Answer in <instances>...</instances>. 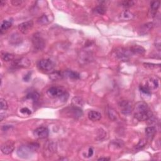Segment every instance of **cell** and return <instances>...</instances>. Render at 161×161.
Segmentation results:
<instances>
[{"instance_id": "cell-1", "label": "cell", "mask_w": 161, "mask_h": 161, "mask_svg": "<svg viewBox=\"0 0 161 161\" xmlns=\"http://www.w3.org/2000/svg\"><path fill=\"white\" fill-rule=\"evenodd\" d=\"M134 117L138 121H147L152 117V111L145 102H138L134 106Z\"/></svg>"}, {"instance_id": "cell-2", "label": "cell", "mask_w": 161, "mask_h": 161, "mask_svg": "<svg viewBox=\"0 0 161 161\" xmlns=\"http://www.w3.org/2000/svg\"><path fill=\"white\" fill-rule=\"evenodd\" d=\"M39 147V145L37 143H31L27 145V146H23L17 150V154L18 156L21 158L27 159L31 157L35 151H36Z\"/></svg>"}, {"instance_id": "cell-3", "label": "cell", "mask_w": 161, "mask_h": 161, "mask_svg": "<svg viewBox=\"0 0 161 161\" xmlns=\"http://www.w3.org/2000/svg\"><path fill=\"white\" fill-rule=\"evenodd\" d=\"M47 93L52 98H62L66 100L68 98L67 93L62 87H51L47 91Z\"/></svg>"}, {"instance_id": "cell-4", "label": "cell", "mask_w": 161, "mask_h": 161, "mask_svg": "<svg viewBox=\"0 0 161 161\" xmlns=\"http://www.w3.org/2000/svg\"><path fill=\"white\" fill-rule=\"evenodd\" d=\"M140 86L147 88L151 91L157 89V88L159 87V81L155 77H148L143 80Z\"/></svg>"}, {"instance_id": "cell-5", "label": "cell", "mask_w": 161, "mask_h": 161, "mask_svg": "<svg viewBox=\"0 0 161 161\" xmlns=\"http://www.w3.org/2000/svg\"><path fill=\"white\" fill-rule=\"evenodd\" d=\"M38 67L40 70L45 72L52 71L55 67V64L52 61L49 59H42L39 61L37 64Z\"/></svg>"}, {"instance_id": "cell-6", "label": "cell", "mask_w": 161, "mask_h": 161, "mask_svg": "<svg viewBox=\"0 0 161 161\" xmlns=\"http://www.w3.org/2000/svg\"><path fill=\"white\" fill-rule=\"evenodd\" d=\"M118 106L121 112L124 115L130 114L133 109L132 103L128 100L120 101L118 103Z\"/></svg>"}, {"instance_id": "cell-7", "label": "cell", "mask_w": 161, "mask_h": 161, "mask_svg": "<svg viewBox=\"0 0 161 161\" xmlns=\"http://www.w3.org/2000/svg\"><path fill=\"white\" fill-rule=\"evenodd\" d=\"M130 50H128L124 48H118L115 50V53L117 57L121 60L122 61H128L130 59Z\"/></svg>"}, {"instance_id": "cell-8", "label": "cell", "mask_w": 161, "mask_h": 161, "mask_svg": "<svg viewBox=\"0 0 161 161\" xmlns=\"http://www.w3.org/2000/svg\"><path fill=\"white\" fill-rule=\"evenodd\" d=\"M15 149V143L13 141L8 140L1 145V150L5 155H9Z\"/></svg>"}, {"instance_id": "cell-9", "label": "cell", "mask_w": 161, "mask_h": 161, "mask_svg": "<svg viewBox=\"0 0 161 161\" xmlns=\"http://www.w3.org/2000/svg\"><path fill=\"white\" fill-rule=\"evenodd\" d=\"M33 45L35 50H42L44 47L45 45V41L41 37L40 35H35L32 39Z\"/></svg>"}, {"instance_id": "cell-10", "label": "cell", "mask_w": 161, "mask_h": 161, "mask_svg": "<svg viewBox=\"0 0 161 161\" xmlns=\"http://www.w3.org/2000/svg\"><path fill=\"white\" fill-rule=\"evenodd\" d=\"M31 62L26 57L21 58L17 60H13L12 61L11 64L14 67H28L30 65Z\"/></svg>"}, {"instance_id": "cell-11", "label": "cell", "mask_w": 161, "mask_h": 161, "mask_svg": "<svg viewBox=\"0 0 161 161\" xmlns=\"http://www.w3.org/2000/svg\"><path fill=\"white\" fill-rule=\"evenodd\" d=\"M33 135L37 138H40V139L45 138L49 135V130L46 127H40L34 130Z\"/></svg>"}, {"instance_id": "cell-12", "label": "cell", "mask_w": 161, "mask_h": 161, "mask_svg": "<svg viewBox=\"0 0 161 161\" xmlns=\"http://www.w3.org/2000/svg\"><path fill=\"white\" fill-rule=\"evenodd\" d=\"M33 27V22L32 21H25L18 25V29L22 33L27 34L32 29Z\"/></svg>"}, {"instance_id": "cell-13", "label": "cell", "mask_w": 161, "mask_h": 161, "mask_svg": "<svg viewBox=\"0 0 161 161\" xmlns=\"http://www.w3.org/2000/svg\"><path fill=\"white\" fill-rule=\"evenodd\" d=\"M130 52H131V53H134V54L143 55L146 52V50H145L143 47L138 45H135L130 47Z\"/></svg>"}, {"instance_id": "cell-14", "label": "cell", "mask_w": 161, "mask_h": 161, "mask_svg": "<svg viewBox=\"0 0 161 161\" xmlns=\"http://www.w3.org/2000/svg\"><path fill=\"white\" fill-rule=\"evenodd\" d=\"M160 1H152L150 3V15L151 17H154L156 15L157 9L159 8Z\"/></svg>"}, {"instance_id": "cell-15", "label": "cell", "mask_w": 161, "mask_h": 161, "mask_svg": "<svg viewBox=\"0 0 161 161\" xmlns=\"http://www.w3.org/2000/svg\"><path fill=\"white\" fill-rule=\"evenodd\" d=\"M88 118L91 121H98L102 118V114L100 112L96 111H90L88 113Z\"/></svg>"}, {"instance_id": "cell-16", "label": "cell", "mask_w": 161, "mask_h": 161, "mask_svg": "<svg viewBox=\"0 0 161 161\" xmlns=\"http://www.w3.org/2000/svg\"><path fill=\"white\" fill-rule=\"evenodd\" d=\"M134 15L132 13L128 10H125L120 15V18L123 20H130L134 18Z\"/></svg>"}, {"instance_id": "cell-17", "label": "cell", "mask_w": 161, "mask_h": 161, "mask_svg": "<svg viewBox=\"0 0 161 161\" xmlns=\"http://www.w3.org/2000/svg\"><path fill=\"white\" fill-rule=\"evenodd\" d=\"M154 27V24L152 23H147L146 24L143 25V26H142L140 28V34L145 35L148 32L152 29Z\"/></svg>"}, {"instance_id": "cell-18", "label": "cell", "mask_w": 161, "mask_h": 161, "mask_svg": "<svg viewBox=\"0 0 161 161\" xmlns=\"http://www.w3.org/2000/svg\"><path fill=\"white\" fill-rule=\"evenodd\" d=\"M107 114H108V117L110 120L113 121L116 120L118 117V114L115 110L112 107H108L107 108Z\"/></svg>"}, {"instance_id": "cell-19", "label": "cell", "mask_w": 161, "mask_h": 161, "mask_svg": "<svg viewBox=\"0 0 161 161\" xmlns=\"http://www.w3.org/2000/svg\"><path fill=\"white\" fill-rule=\"evenodd\" d=\"M65 75L72 79H79L80 78V75L77 72L72 71L71 70H67L65 72Z\"/></svg>"}, {"instance_id": "cell-20", "label": "cell", "mask_w": 161, "mask_h": 161, "mask_svg": "<svg viewBox=\"0 0 161 161\" xmlns=\"http://www.w3.org/2000/svg\"><path fill=\"white\" fill-rule=\"evenodd\" d=\"M72 105L75 107L80 108L84 105V101L79 97H75L72 99Z\"/></svg>"}, {"instance_id": "cell-21", "label": "cell", "mask_w": 161, "mask_h": 161, "mask_svg": "<svg viewBox=\"0 0 161 161\" xmlns=\"http://www.w3.org/2000/svg\"><path fill=\"white\" fill-rule=\"evenodd\" d=\"M12 23L11 21H4L1 25V28H0V32L1 33H3L5 32V31L8 30L9 28L11 27Z\"/></svg>"}, {"instance_id": "cell-22", "label": "cell", "mask_w": 161, "mask_h": 161, "mask_svg": "<svg viewBox=\"0 0 161 161\" xmlns=\"http://www.w3.org/2000/svg\"><path fill=\"white\" fill-rule=\"evenodd\" d=\"M63 76H64V74H62L61 72L56 71L52 72V73L50 75V78L53 81H56L58 79H61Z\"/></svg>"}, {"instance_id": "cell-23", "label": "cell", "mask_w": 161, "mask_h": 161, "mask_svg": "<svg viewBox=\"0 0 161 161\" xmlns=\"http://www.w3.org/2000/svg\"><path fill=\"white\" fill-rule=\"evenodd\" d=\"M39 94L37 92H31L28 93L27 96V98L28 99L33 100V102H36L39 98Z\"/></svg>"}, {"instance_id": "cell-24", "label": "cell", "mask_w": 161, "mask_h": 161, "mask_svg": "<svg viewBox=\"0 0 161 161\" xmlns=\"http://www.w3.org/2000/svg\"><path fill=\"white\" fill-rule=\"evenodd\" d=\"M21 40V37L19 35L18 33H15L14 35H12L10 39V42L13 44H17L20 43Z\"/></svg>"}, {"instance_id": "cell-25", "label": "cell", "mask_w": 161, "mask_h": 161, "mask_svg": "<svg viewBox=\"0 0 161 161\" xmlns=\"http://www.w3.org/2000/svg\"><path fill=\"white\" fill-rule=\"evenodd\" d=\"M2 59L3 61L6 62L13 61L14 59V55L11 54V53H4L2 54Z\"/></svg>"}, {"instance_id": "cell-26", "label": "cell", "mask_w": 161, "mask_h": 161, "mask_svg": "<svg viewBox=\"0 0 161 161\" xmlns=\"http://www.w3.org/2000/svg\"><path fill=\"white\" fill-rule=\"evenodd\" d=\"M156 128L154 127H149L146 128V134L148 137H152L156 133Z\"/></svg>"}, {"instance_id": "cell-27", "label": "cell", "mask_w": 161, "mask_h": 161, "mask_svg": "<svg viewBox=\"0 0 161 161\" xmlns=\"http://www.w3.org/2000/svg\"><path fill=\"white\" fill-rule=\"evenodd\" d=\"M94 11L96 12L97 13H98L100 15H104L106 11V8L105 6L101 5L100 6L96 7V8L94 9Z\"/></svg>"}, {"instance_id": "cell-28", "label": "cell", "mask_w": 161, "mask_h": 161, "mask_svg": "<svg viewBox=\"0 0 161 161\" xmlns=\"http://www.w3.org/2000/svg\"><path fill=\"white\" fill-rule=\"evenodd\" d=\"M135 2L132 0H128V1H123L121 2L122 6L125 8H130L135 5Z\"/></svg>"}, {"instance_id": "cell-29", "label": "cell", "mask_w": 161, "mask_h": 161, "mask_svg": "<svg viewBox=\"0 0 161 161\" xmlns=\"http://www.w3.org/2000/svg\"><path fill=\"white\" fill-rule=\"evenodd\" d=\"M147 142L145 139H142L139 141V142L137 145L136 147H135V150H140L142 149L143 147H145V146L146 145Z\"/></svg>"}, {"instance_id": "cell-30", "label": "cell", "mask_w": 161, "mask_h": 161, "mask_svg": "<svg viewBox=\"0 0 161 161\" xmlns=\"http://www.w3.org/2000/svg\"><path fill=\"white\" fill-rule=\"evenodd\" d=\"M38 21H39V23L40 24L45 25V24H47V23H49V19H48V18H47L46 15H43V16H42V17L39 18Z\"/></svg>"}, {"instance_id": "cell-31", "label": "cell", "mask_w": 161, "mask_h": 161, "mask_svg": "<svg viewBox=\"0 0 161 161\" xmlns=\"http://www.w3.org/2000/svg\"><path fill=\"white\" fill-rule=\"evenodd\" d=\"M0 102H1V110H6L8 108V103L6 102V101L4 99L1 98L0 100Z\"/></svg>"}, {"instance_id": "cell-32", "label": "cell", "mask_w": 161, "mask_h": 161, "mask_svg": "<svg viewBox=\"0 0 161 161\" xmlns=\"http://www.w3.org/2000/svg\"><path fill=\"white\" fill-rule=\"evenodd\" d=\"M20 112L21 113H23V115H29L31 113V110L28 109V108H21V110H20Z\"/></svg>"}, {"instance_id": "cell-33", "label": "cell", "mask_w": 161, "mask_h": 161, "mask_svg": "<svg viewBox=\"0 0 161 161\" xmlns=\"http://www.w3.org/2000/svg\"><path fill=\"white\" fill-rule=\"evenodd\" d=\"M144 65L145 67L148 68V69H154L157 68V65L154 64H150V63H144Z\"/></svg>"}, {"instance_id": "cell-34", "label": "cell", "mask_w": 161, "mask_h": 161, "mask_svg": "<svg viewBox=\"0 0 161 161\" xmlns=\"http://www.w3.org/2000/svg\"><path fill=\"white\" fill-rule=\"evenodd\" d=\"M93 155V148L90 147L89 149H88V153H87L86 157H90L92 156Z\"/></svg>"}, {"instance_id": "cell-35", "label": "cell", "mask_w": 161, "mask_h": 161, "mask_svg": "<svg viewBox=\"0 0 161 161\" xmlns=\"http://www.w3.org/2000/svg\"><path fill=\"white\" fill-rule=\"evenodd\" d=\"M11 3L14 6H19L21 4L22 1H20V0H13Z\"/></svg>"}, {"instance_id": "cell-36", "label": "cell", "mask_w": 161, "mask_h": 161, "mask_svg": "<svg viewBox=\"0 0 161 161\" xmlns=\"http://www.w3.org/2000/svg\"><path fill=\"white\" fill-rule=\"evenodd\" d=\"M30 78V74L28 73V74L25 75V77L23 78V79L25 80V81H28V80H29Z\"/></svg>"}, {"instance_id": "cell-37", "label": "cell", "mask_w": 161, "mask_h": 161, "mask_svg": "<svg viewBox=\"0 0 161 161\" xmlns=\"http://www.w3.org/2000/svg\"><path fill=\"white\" fill-rule=\"evenodd\" d=\"M110 158H105V157H102V158H100L98 159V160H110Z\"/></svg>"}, {"instance_id": "cell-38", "label": "cell", "mask_w": 161, "mask_h": 161, "mask_svg": "<svg viewBox=\"0 0 161 161\" xmlns=\"http://www.w3.org/2000/svg\"><path fill=\"white\" fill-rule=\"evenodd\" d=\"M5 3H6V2H5V1H3V0H1V1H0V5H1V6L5 5Z\"/></svg>"}]
</instances>
